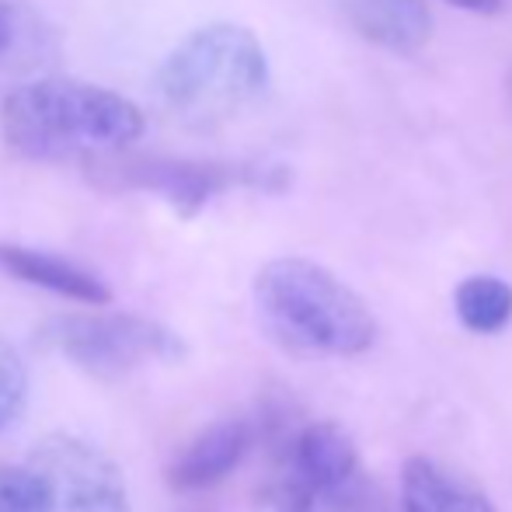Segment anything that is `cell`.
Returning <instances> with one entry per match:
<instances>
[{
    "instance_id": "1",
    "label": "cell",
    "mask_w": 512,
    "mask_h": 512,
    "mask_svg": "<svg viewBox=\"0 0 512 512\" xmlns=\"http://www.w3.org/2000/svg\"><path fill=\"white\" fill-rule=\"evenodd\" d=\"M143 129L147 119L129 98L70 77L21 84L0 105V136L7 147L39 161L126 150Z\"/></svg>"
},
{
    "instance_id": "2",
    "label": "cell",
    "mask_w": 512,
    "mask_h": 512,
    "mask_svg": "<svg viewBox=\"0 0 512 512\" xmlns=\"http://www.w3.org/2000/svg\"><path fill=\"white\" fill-rule=\"evenodd\" d=\"M255 310L272 342L297 356H359L377 342L370 307L310 258L265 265L255 279Z\"/></svg>"
},
{
    "instance_id": "3",
    "label": "cell",
    "mask_w": 512,
    "mask_h": 512,
    "mask_svg": "<svg viewBox=\"0 0 512 512\" xmlns=\"http://www.w3.org/2000/svg\"><path fill=\"white\" fill-rule=\"evenodd\" d=\"M269 88V56L255 32L213 21L189 32L157 70V95L185 122L209 129L234 119Z\"/></svg>"
},
{
    "instance_id": "4",
    "label": "cell",
    "mask_w": 512,
    "mask_h": 512,
    "mask_svg": "<svg viewBox=\"0 0 512 512\" xmlns=\"http://www.w3.org/2000/svg\"><path fill=\"white\" fill-rule=\"evenodd\" d=\"M42 345L91 377L115 380L150 363L185 356V342L161 321L140 314H67L53 317L39 331Z\"/></svg>"
},
{
    "instance_id": "5",
    "label": "cell",
    "mask_w": 512,
    "mask_h": 512,
    "mask_svg": "<svg viewBox=\"0 0 512 512\" xmlns=\"http://www.w3.org/2000/svg\"><path fill=\"white\" fill-rule=\"evenodd\" d=\"M108 189L150 192L164 199L178 216H196L230 189H276L283 171L262 164H220V161H185V157H133L126 164L95 168Z\"/></svg>"
},
{
    "instance_id": "6",
    "label": "cell",
    "mask_w": 512,
    "mask_h": 512,
    "mask_svg": "<svg viewBox=\"0 0 512 512\" xmlns=\"http://www.w3.org/2000/svg\"><path fill=\"white\" fill-rule=\"evenodd\" d=\"M32 467L46 478L56 512H133L119 464L88 439L49 432L32 450Z\"/></svg>"
},
{
    "instance_id": "7",
    "label": "cell",
    "mask_w": 512,
    "mask_h": 512,
    "mask_svg": "<svg viewBox=\"0 0 512 512\" xmlns=\"http://www.w3.org/2000/svg\"><path fill=\"white\" fill-rule=\"evenodd\" d=\"M251 443H255V425L244 422V418H223V422L209 425L175 457L168 471L171 488L203 492V488L220 485L248 457Z\"/></svg>"
},
{
    "instance_id": "8",
    "label": "cell",
    "mask_w": 512,
    "mask_h": 512,
    "mask_svg": "<svg viewBox=\"0 0 512 512\" xmlns=\"http://www.w3.org/2000/svg\"><path fill=\"white\" fill-rule=\"evenodd\" d=\"M283 467L300 474L328 506L331 495L359 474V453L342 425L314 422L293 436L290 450L283 453Z\"/></svg>"
},
{
    "instance_id": "9",
    "label": "cell",
    "mask_w": 512,
    "mask_h": 512,
    "mask_svg": "<svg viewBox=\"0 0 512 512\" xmlns=\"http://www.w3.org/2000/svg\"><path fill=\"white\" fill-rule=\"evenodd\" d=\"M335 7L359 39L387 53H418L432 39L425 0H335Z\"/></svg>"
},
{
    "instance_id": "10",
    "label": "cell",
    "mask_w": 512,
    "mask_h": 512,
    "mask_svg": "<svg viewBox=\"0 0 512 512\" xmlns=\"http://www.w3.org/2000/svg\"><path fill=\"white\" fill-rule=\"evenodd\" d=\"M0 272L35 290L56 293V297L77 300V304H108L112 290L102 276L84 265L70 262L53 251L25 248V244H0Z\"/></svg>"
},
{
    "instance_id": "11",
    "label": "cell",
    "mask_w": 512,
    "mask_h": 512,
    "mask_svg": "<svg viewBox=\"0 0 512 512\" xmlns=\"http://www.w3.org/2000/svg\"><path fill=\"white\" fill-rule=\"evenodd\" d=\"M401 509L405 512H495L478 488L446 474L436 460L411 457L401 471Z\"/></svg>"
},
{
    "instance_id": "12",
    "label": "cell",
    "mask_w": 512,
    "mask_h": 512,
    "mask_svg": "<svg viewBox=\"0 0 512 512\" xmlns=\"http://www.w3.org/2000/svg\"><path fill=\"white\" fill-rule=\"evenodd\" d=\"M56 56V35L49 21L25 0H0V74L35 70Z\"/></svg>"
},
{
    "instance_id": "13",
    "label": "cell",
    "mask_w": 512,
    "mask_h": 512,
    "mask_svg": "<svg viewBox=\"0 0 512 512\" xmlns=\"http://www.w3.org/2000/svg\"><path fill=\"white\" fill-rule=\"evenodd\" d=\"M453 307L467 331L495 335L512 321V286L499 276H467L453 293Z\"/></svg>"
},
{
    "instance_id": "14",
    "label": "cell",
    "mask_w": 512,
    "mask_h": 512,
    "mask_svg": "<svg viewBox=\"0 0 512 512\" xmlns=\"http://www.w3.org/2000/svg\"><path fill=\"white\" fill-rule=\"evenodd\" d=\"M0 512H56L46 478L35 467H0Z\"/></svg>"
},
{
    "instance_id": "15",
    "label": "cell",
    "mask_w": 512,
    "mask_h": 512,
    "mask_svg": "<svg viewBox=\"0 0 512 512\" xmlns=\"http://www.w3.org/2000/svg\"><path fill=\"white\" fill-rule=\"evenodd\" d=\"M324 502L314 488L290 467L276 474L269 485L258 492V512H321Z\"/></svg>"
},
{
    "instance_id": "16",
    "label": "cell",
    "mask_w": 512,
    "mask_h": 512,
    "mask_svg": "<svg viewBox=\"0 0 512 512\" xmlns=\"http://www.w3.org/2000/svg\"><path fill=\"white\" fill-rule=\"evenodd\" d=\"M28 398V370L21 352L7 338H0V429L14 422Z\"/></svg>"
},
{
    "instance_id": "17",
    "label": "cell",
    "mask_w": 512,
    "mask_h": 512,
    "mask_svg": "<svg viewBox=\"0 0 512 512\" xmlns=\"http://www.w3.org/2000/svg\"><path fill=\"white\" fill-rule=\"evenodd\" d=\"M324 509L328 512H394L391 502L384 499V492H380L373 481L359 478V474L345 488H338ZM398 512H405V509H398Z\"/></svg>"
},
{
    "instance_id": "18",
    "label": "cell",
    "mask_w": 512,
    "mask_h": 512,
    "mask_svg": "<svg viewBox=\"0 0 512 512\" xmlns=\"http://www.w3.org/2000/svg\"><path fill=\"white\" fill-rule=\"evenodd\" d=\"M446 4L460 7V11H471V14H499L502 11V0H446Z\"/></svg>"
},
{
    "instance_id": "19",
    "label": "cell",
    "mask_w": 512,
    "mask_h": 512,
    "mask_svg": "<svg viewBox=\"0 0 512 512\" xmlns=\"http://www.w3.org/2000/svg\"><path fill=\"white\" fill-rule=\"evenodd\" d=\"M506 95H509V105H512V70H509V77H506Z\"/></svg>"
}]
</instances>
